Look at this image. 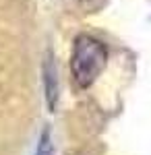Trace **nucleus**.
<instances>
[{
	"instance_id": "obj_2",
	"label": "nucleus",
	"mask_w": 151,
	"mask_h": 155,
	"mask_svg": "<svg viewBox=\"0 0 151 155\" xmlns=\"http://www.w3.org/2000/svg\"><path fill=\"white\" fill-rule=\"evenodd\" d=\"M44 83H46V101L50 112L56 110V104H58V74H56V64L52 56L48 54L46 62H44Z\"/></svg>"
},
{
	"instance_id": "obj_3",
	"label": "nucleus",
	"mask_w": 151,
	"mask_h": 155,
	"mask_svg": "<svg viewBox=\"0 0 151 155\" xmlns=\"http://www.w3.org/2000/svg\"><path fill=\"white\" fill-rule=\"evenodd\" d=\"M35 155H54V145H52L50 128H44V130H42V137H39V141H37Z\"/></svg>"
},
{
	"instance_id": "obj_1",
	"label": "nucleus",
	"mask_w": 151,
	"mask_h": 155,
	"mask_svg": "<svg viewBox=\"0 0 151 155\" xmlns=\"http://www.w3.org/2000/svg\"><path fill=\"white\" fill-rule=\"evenodd\" d=\"M108 60L106 46L91 35H79L75 39L72 58H70V71L79 87H89L93 81L102 74Z\"/></svg>"
}]
</instances>
